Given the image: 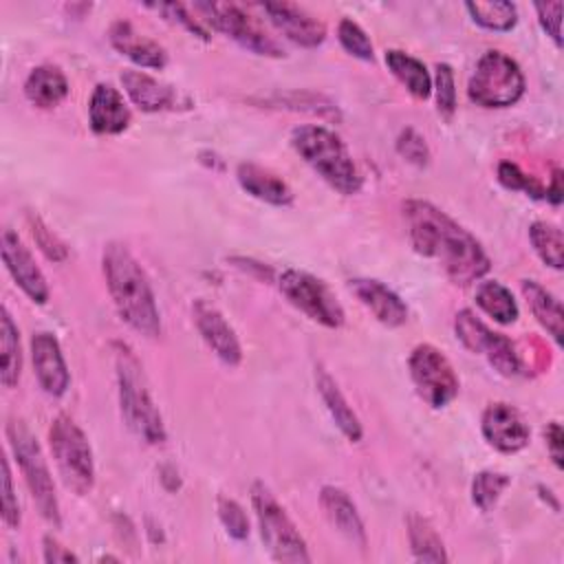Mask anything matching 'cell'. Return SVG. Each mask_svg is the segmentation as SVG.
<instances>
[{
    "label": "cell",
    "mask_w": 564,
    "mask_h": 564,
    "mask_svg": "<svg viewBox=\"0 0 564 564\" xmlns=\"http://www.w3.org/2000/svg\"><path fill=\"white\" fill-rule=\"evenodd\" d=\"M403 218L412 247L421 256L436 260L454 284L467 286L489 271L491 262L482 245L432 203L405 200Z\"/></svg>",
    "instance_id": "cell-1"
},
{
    "label": "cell",
    "mask_w": 564,
    "mask_h": 564,
    "mask_svg": "<svg viewBox=\"0 0 564 564\" xmlns=\"http://www.w3.org/2000/svg\"><path fill=\"white\" fill-rule=\"evenodd\" d=\"M106 286L117 306L119 317L145 337L161 335V317L152 284L123 242H108L101 256Z\"/></svg>",
    "instance_id": "cell-2"
},
{
    "label": "cell",
    "mask_w": 564,
    "mask_h": 564,
    "mask_svg": "<svg viewBox=\"0 0 564 564\" xmlns=\"http://www.w3.org/2000/svg\"><path fill=\"white\" fill-rule=\"evenodd\" d=\"M291 145L337 192L350 196L361 189V174L346 143L333 130L300 126L291 132Z\"/></svg>",
    "instance_id": "cell-3"
},
{
    "label": "cell",
    "mask_w": 564,
    "mask_h": 564,
    "mask_svg": "<svg viewBox=\"0 0 564 564\" xmlns=\"http://www.w3.org/2000/svg\"><path fill=\"white\" fill-rule=\"evenodd\" d=\"M117 381H119V403L126 425L145 443L156 445L165 441L163 416L148 390L143 368L134 352L119 344L117 346Z\"/></svg>",
    "instance_id": "cell-4"
},
{
    "label": "cell",
    "mask_w": 564,
    "mask_h": 564,
    "mask_svg": "<svg viewBox=\"0 0 564 564\" xmlns=\"http://www.w3.org/2000/svg\"><path fill=\"white\" fill-rule=\"evenodd\" d=\"M48 445L66 489L84 496L95 485L93 449L82 427L66 414L55 416L48 430Z\"/></svg>",
    "instance_id": "cell-5"
},
{
    "label": "cell",
    "mask_w": 564,
    "mask_h": 564,
    "mask_svg": "<svg viewBox=\"0 0 564 564\" xmlns=\"http://www.w3.org/2000/svg\"><path fill=\"white\" fill-rule=\"evenodd\" d=\"M251 505L258 518L260 538L278 562H311L306 551V542L300 535L297 527L284 511V507L275 500L271 489L264 482H253L251 487Z\"/></svg>",
    "instance_id": "cell-6"
},
{
    "label": "cell",
    "mask_w": 564,
    "mask_h": 564,
    "mask_svg": "<svg viewBox=\"0 0 564 564\" xmlns=\"http://www.w3.org/2000/svg\"><path fill=\"white\" fill-rule=\"evenodd\" d=\"M524 93V75L516 59L502 51H487L467 84V95L482 108L513 106Z\"/></svg>",
    "instance_id": "cell-7"
},
{
    "label": "cell",
    "mask_w": 564,
    "mask_h": 564,
    "mask_svg": "<svg viewBox=\"0 0 564 564\" xmlns=\"http://www.w3.org/2000/svg\"><path fill=\"white\" fill-rule=\"evenodd\" d=\"M7 438L40 513L53 527H59V505L55 496V485L35 436L29 432V427L22 421L11 419L7 423Z\"/></svg>",
    "instance_id": "cell-8"
},
{
    "label": "cell",
    "mask_w": 564,
    "mask_h": 564,
    "mask_svg": "<svg viewBox=\"0 0 564 564\" xmlns=\"http://www.w3.org/2000/svg\"><path fill=\"white\" fill-rule=\"evenodd\" d=\"M278 284L284 297L313 322L326 328H339L344 324V308L324 280L300 269H286L280 273Z\"/></svg>",
    "instance_id": "cell-9"
},
{
    "label": "cell",
    "mask_w": 564,
    "mask_h": 564,
    "mask_svg": "<svg viewBox=\"0 0 564 564\" xmlns=\"http://www.w3.org/2000/svg\"><path fill=\"white\" fill-rule=\"evenodd\" d=\"M194 9L207 20L216 31L229 35L240 46L256 55L282 57V46L238 4L234 2H194Z\"/></svg>",
    "instance_id": "cell-10"
},
{
    "label": "cell",
    "mask_w": 564,
    "mask_h": 564,
    "mask_svg": "<svg viewBox=\"0 0 564 564\" xmlns=\"http://www.w3.org/2000/svg\"><path fill=\"white\" fill-rule=\"evenodd\" d=\"M419 397L432 408H445L458 394V377L449 359L432 344H419L408 359Z\"/></svg>",
    "instance_id": "cell-11"
},
{
    "label": "cell",
    "mask_w": 564,
    "mask_h": 564,
    "mask_svg": "<svg viewBox=\"0 0 564 564\" xmlns=\"http://www.w3.org/2000/svg\"><path fill=\"white\" fill-rule=\"evenodd\" d=\"M456 337L463 341V346L471 352L485 355L487 361L505 377H513L522 370V361L518 355V348L509 337L502 333L491 330L485 322H480L469 308H463L456 313L454 319Z\"/></svg>",
    "instance_id": "cell-12"
},
{
    "label": "cell",
    "mask_w": 564,
    "mask_h": 564,
    "mask_svg": "<svg viewBox=\"0 0 564 564\" xmlns=\"http://www.w3.org/2000/svg\"><path fill=\"white\" fill-rule=\"evenodd\" d=\"M0 249L2 260L15 284L37 304H44L48 300V284L42 273V269L35 264L31 251L24 247V242L18 238L13 229H2L0 236Z\"/></svg>",
    "instance_id": "cell-13"
},
{
    "label": "cell",
    "mask_w": 564,
    "mask_h": 564,
    "mask_svg": "<svg viewBox=\"0 0 564 564\" xmlns=\"http://www.w3.org/2000/svg\"><path fill=\"white\" fill-rule=\"evenodd\" d=\"M192 315L200 337L216 352V357L227 366H238L242 359V348L236 337V330L229 326L225 315L203 297L194 300Z\"/></svg>",
    "instance_id": "cell-14"
},
{
    "label": "cell",
    "mask_w": 564,
    "mask_h": 564,
    "mask_svg": "<svg viewBox=\"0 0 564 564\" xmlns=\"http://www.w3.org/2000/svg\"><path fill=\"white\" fill-rule=\"evenodd\" d=\"M482 436L491 447L505 454L520 452L529 443V427L522 414L509 403H491L482 412Z\"/></svg>",
    "instance_id": "cell-15"
},
{
    "label": "cell",
    "mask_w": 564,
    "mask_h": 564,
    "mask_svg": "<svg viewBox=\"0 0 564 564\" xmlns=\"http://www.w3.org/2000/svg\"><path fill=\"white\" fill-rule=\"evenodd\" d=\"M31 359L44 392L51 397H62L70 383V375L55 335L44 330L35 333L31 337Z\"/></svg>",
    "instance_id": "cell-16"
},
{
    "label": "cell",
    "mask_w": 564,
    "mask_h": 564,
    "mask_svg": "<svg viewBox=\"0 0 564 564\" xmlns=\"http://www.w3.org/2000/svg\"><path fill=\"white\" fill-rule=\"evenodd\" d=\"M260 9L269 15L278 31L300 46H319L326 40V26L306 9L291 2H264Z\"/></svg>",
    "instance_id": "cell-17"
},
{
    "label": "cell",
    "mask_w": 564,
    "mask_h": 564,
    "mask_svg": "<svg viewBox=\"0 0 564 564\" xmlns=\"http://www.w3.org/2000/svg\"><path fill=\"white\" fill-rule=\"evenodd\" d=\"M130 108L112 84H97L88 101V123L97 134H119L130 126Z\"/></svg>",
    "instance_id": "cell-18"
},
{
    "label": "cell",
    "mask_w": 564,
    "mask_h": 564,
    "mask_svg": "<svg viewBox=\"0 0 564 564\" xmlns=\"http://www.w3.org/2000/svg\"><path fill=\"white\" fill-rule=\"evenodd\" d=\"M350 291L381 324L392 328L405 324L408 319L405 302L383 282L370 280V278H357V280H350Z\"/></svg>",
    "instance_id": "cell-19"
},
{
    "label": "cell",
    "mask_w": 564,
    "mask_h": 564,
    "mask_svg": "<svg viewBox=\"0 0 564 564\" xmlns=\"http://www.w3.org/2000/svg\"><path fill=\"white\" fill-rule=\"evenodd\" d=\"M108 37H110V44H112L121 55H126L130 62H134L137 66H143V68H163V66L167 64V53H165V48H163L159 42H154V40H150V37H145V35H141V33H137L134 26H132L130 22H126V20H117V22L110 26Z\"/></svg>",
    "instance_id": "cell-20"
},
{
    "label": "cell",
    "mask_w": 564,
    "mask_h": 564,
    "mask_svg": "<svg viewBox=\"0 0 564 564\" xmlns=\"http://www.w3.org/2000/svg\"><path fill=\"white\" fill-rule=\"evenodd\" d=\"M319 502H322V509H324L326 518L330 520V524L348 542L364 549L366 546V529H364V520H361L355 502L350 500V496L339 487L326 485L319 491Z\"/></svg>",
    "instance_id": "cell-21"
},
{
    "label": "cell",
    "mask_w": 564,
    "mask_h": 564,
    "mask_svg": "<svg viewBox=\"0 0 564 564\" xmlns=\"http://www.w3.org/2000/svg\"><path fill=\"white\" fill-rule=\"evenodd\" d=\"M236 176L240 187L262 203L278 205V207L293 203V192L286 185V181L258 163H240L236 170Z\"/></svg>",
    "instance_id": "cell-22"
},
{
    "label": "cell",
    "mask_w": 564,
    "mask_h": 564,
    "mask_svg": "<svg viewBox=\"0 0 564 564\" xmlns=\"http://www.w3.org/2000/svg\"><path fill=\"white\" fill-rule=\"evenodd\" d=\"M121 82H123L128 97L145 112L167 110L176 104L174 88L154 79L152 75H148L143 70H126L121 75Z\"/></svg>",
    "instance_id": "cell-23"
},
{
    "label": "cell",
    "mask_w": 564,
    "mask_h": 564,
    "mask_svg": "<svg viewBox=\"0 0 564 564\" xmlns=\"http://www.w3.org/2000/svg\"><path fill=\"white\" fill-rule=\"evenodd\" d=\"M315 383H317V390H319V397L326 405V410L330 412L335 425L341 430V434L357 443L361 436H364V430H361V423L355 414V410L348 405L346 397L341 394L339 386L335 383V379L324 370V368H317L315 370Z\"/></svg>",
    "instance_id": "cell-24"
},
{
    "label": "cell",
    "mask_w": 564,
    "mask_h": 564,
    "mask_svg": "<svg viewBox=\"0 0 564 564\" xmlns=\"http://www.w3.org/2000/svg\"><path fill=\"white\" fill-rule=\"evenodd\" d=\"M24 95L37 108H55L68 95V79L53 64L35 66L24 82Z\"/></svg>",
    "instance_id": "cell-25"
},
{
    "label": "cell",
    "mask_w": 564,
    "mask_h": 564,
    "mask_svg": "<svg viewBox=\"0 0 564 564\" xmlns=\"http://www.w3.org/2000/svg\"><path fill=\"white\" fill-rule=\"evenodd\" d=\"M386 64L390 73L405 86V90L416 99H427L432 93V77L425 64L403 51H386Z\"/></svg>",
    "instance_id": "cell-26"
},
{
    "label": "cell",
    "mask_w": 564,
    "mask_h": 564,
    "mask_svg": "<svg viewBox=\"0 0 564 564\" xmlns=\"http://www.w3.org/2000/svg\"><path fill=\"white\" fill-rule=\"evenodd\" d=\"M22 352H20V333L13 324L7 306L0 308V381L7 388H13L20 379Z\"/></svg>",
    "instance_id": "cell-27"
},
{
    "label": "cell",
    "mask_w": 564,
    "mask_h": 564,
    "mask_svg": "<svg viewBox=\"0 0 564 564\" xmlns=\"http://www.w3.org/2000/svg\"><path fill=\"white\" fill-rule=\"evenodd\" d=\"M522 293L533 311V315L538 317V322L549 330V335L560 344L562 341V306L560 302L535 280H522Z\"/></svg>",
    "instance_id": "cell-28"
},
{
    "label": "cell",
    "mask_w": 564,
    "mask_h": 564,
    "mask_svg": "<svg viewBox=\"0 0 564 564\" xmlns=\"http://www.w3.org/2000/svg\"><path fill=\"white\" fill-rule=\"evenodd\" d=\"M408 538H410V546L412 553L419 562H447V553L443 546L441 535L436 533V529L430 524V520H425L423 516H408Z\"/></svg>",
    "instance_id": "cell-29"
},
{
    "label": "cell",
    "mask_w": 564,
    "mask_h": 564,
    "mask_svg": "<svg viewBox=\"0 0 564 564\" xmlns=\"http://www.w3.org/2000/svg\"><path fill=\"white\" fill-rule=\"evenodd\" d=\"M476 304L498 324H511L518 319V304L511 291L496 280H487L478 284Z\"/></svg>",
    "instance_id": "cell-30"
},
{
    "label": "cell",
    "mask_w": 564,
    "mask_h": 564,
    "mask_svg": "<svg viewBox=\"0 0 564 564\" xmlns=\"http://www.w3.org/2000/svg\"><path fill=\"white\" fill-rule=\"evenodd\" d=\"M529 238L540 260L553 269H562L564 262V236L562 229L546 220H535L529 227Z\"/></svg>",
    "instance_id": "cell-31"
},
{
    "label": "cell",
    "mask_w": 564,
    "mask_h": 564,
    "mask_svg": "<svg viewBox=\"0 0 564 564\" xmlns=\"http://www.w3.org/2000/svg\"><path fill=\"white\" fill-rule=\"evenodd\" d=\"M465 9L469 11L471 20L489 31H509L518 22L516 4L494 0V2H467Z\"/></svg>",
    "instance_id": "cell-32"
},
{
    "label": "cell",
    "mask_w": 564,
    "mask_h": 564,
    "mask_svg": "<svg viewBox=\"0 0 564 564\" xmlns=\"http://www.w3.org/2000/svg\"><path fill=\"white\" fill-rule=\"evenodd\" d=\"M509 482H511V478L507 474H500V471H480V474H476V478L471 482L474 505L480 511H489Z\"/></svg>",
    "instance_id": "cell-33"
},
{
    "label": "cell",
    "mask_w": 564,
    "mask_h": 564,
    "mask_svg": "<svg viewBox=\"0 0 564 564\" xmlns=\"http://www.w3.org/2000/svg\"><path fill=\"white\" fill-rule=\"evenodd\" d=\"M337 37L341 42V46L357 59H364V62H372L375 59V48H372V42L370 37L366 35V31L350 18H344L339 20L337 24Z\"/></svg>",
    "instance_id": "cell-34"
},
{
    "label": "cell",
    "mask_w": 564,
    "mask_h": 564,
    "mask_svg": "<svg viewBox=\"0 0 564 564\" xmlns=\"http://www.w3.org/2000/svg\"><path fill=\"white\" fill-rule=\"evenodd\" d=\"M498 181L507 187V189H520L531 198H544V187L540 185V181H535L533 176L524 174L516 163L511 161H502L498 165Z\"/></svg>",
    "instance_id": "cell-35"
},
{
    "label": "cell",
    "mask_w": 564,
    "mask_h": 564,
    "mask_svg": "<svg viewBox=\"0 0 564 564\" xmlns=\"http://www.w3.org/2000/svg\"><path fill=\"white\" fill-rule=\"evenodd\" d=\"M218 518L225 527V531L236 538V540H245L249 535V520L245 509L231 500V498H218Z\"/></svg>",
    "instance_id": "cell-36"
},
{
    "label": "cell",
    "mask_w": 564,
    "mask_h": 564,
    "mask_svg": "<svg viewBox=\"0 0 564 564\" xmlns=\"http://www.w3.org/2000/svg\"><path fill=\"white\" fill-rule=\"evenodd\" d=\"M436 108L443 117H452L456 110V88L449 64H436Z\"/></svg>",
    "instance_id": "cell-37"
},
{
    "label": "cell",
    "mask_w": 564,
    "mask_h": 564,
    "mask_svg": "<svg viewBox=\"0 0 564 564\" xmlns=\"http://www.w3.org/2000/svg\"><path fill=\"white\" fill-rule=\"evenodd\" d=\"M397 152L414 163V165H427L430 161V148L425 143V139L414 130V128H405L399 139H397Z\"/></svg>",
    "instance_id": "cell-38"
},
{
    "label": "cell",
    "mask_w": 564,
    "mask_h": 564,
    "mask_svg": "<svg viewBox=\"0 0 564 564\" xmlns=\"http://www.w3.org/2000/svg\"><path fill=\"white\" fill-rule=\"evenodd\" d=\"M2 522L9 529L20 527V505L13 491V480H11V469L7 458H2Z\"/></svg>",
    "instance_id": "cell-39"
},
{
    "label": "cell",
    "mask_w": 564,
    "mask_h": 564,
    "mask_svg": "<svg viewBox=\"0 0 564 564\" xmlns=\"http://www.w3.org/2000/svg\"><path fill=\"white\" fill-rule=\"evenodd\" d=\"M150 7L156 9V11H161L167 20L178 22V24L185 26L189 33H194V35H198V37H203V40H209V35H207V31L203 29V24H200L196 18H192L183 4H178V2H161V4H150Z\"/></svg>",
    "instance_id": "cell-40"
},
{
    "label": "cell",
    "mask_w": 564,
    "mask_h": 564,
    "mask_svg": "<svg viewBox=\"0 0 564 564\" xmlns=\"http://www.w3.org/2000/svg\"><path fill=\"white\" fill-rule=\"evenodd\" d=\"M562 2H538L535 11H538V20L542 24V29L546 31V35H551V40L562 46V33H560V24H562Z\"/></svg>",
    "instance_id": "cell-41"
},
{
    "label": "cell",
    "mask_w": 564,
    "mask_h": 564,
    "mask_svg": "<svg viewBox=\"0 0 564 564\" xmlns=\"http://www.w3.org/2000/svg\"><path fill=\"white\" fill-rule=\"evenodd\" d=\"M31 234L35 238V242L40 245V249L51 258V260H64L66 258V247L64 242H59L46 227L44 223L35 216L31 218Z\"/></svg>",
    "instance_id": "cell-42"
},
{
    "label": "cell",
    "mask_w": 564,
    "mask_h": 564,
    "mask_svg": "<svg viewBox=\"0 0 564 564\" xmlns=\"http://www.w3.org/2000/svg\"><path fill=\"white\" fill-rule=\"evenodd\" d=\"M544 438H546L549 454H551V458H553L555 467L560 469V467H562V438H564V434H562V427H560V423H557V421H551V423L546 425V430H544Z\"/></svg>",
    "instance_id": "cell-43"
},
{
    "label": "cell",
    "mask_w": 564,
    "mask_h": 564,
    "mask_svg": "<svg viewBox=\"0 0 564 564\" xmlns=\"http://www.w3.org/2000/svg\"><path fill=\"white\" fill-rule=\"evenodd\" d=\"M44 562L48 564H59V562H77V555L70 553L66 546H62L57 540L51 535L44 538Z\"/></svg>",
    "instance_id": "cell-44"
},
{
    "label": "cell",
    "mask_w": 564,
    "mask_h": 564,
    "mask_svg": "<svg viewBox=\"0 0 564 564\" xmlns=\"http://www.w3.org/2000/svg\"><path fill=\"white\" fill-rule=\"evenodd\" d=\"M544 198L551 200L553 205L562 203V170L555 167L553 176H551V185L544 189Z\"/></svg>",
    "instance_id": "cell-45"
}]
</instances>
